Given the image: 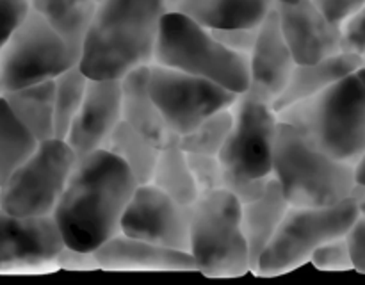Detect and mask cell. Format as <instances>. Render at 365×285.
<instances>
[{"mask_svg": "<svg viewBox=\"0 0 365 285\" xmlns=\"http://www.w3.org/2000/svg\"><path fill=\"white\" fill-rule=\"evenodd\" d=\"M127 164L98 148L77 157L53 217L66 248L95 253L121 232V217L138 187Z\"/></svg>", "mask_w": 365, "mask_h": 285, "instance_id": "6da1fadb", "label": "cell"}, {"mask_svg": "<svg viewBox=\"0 0 365 285\" xmlns=\"http://www.w3.org/2000/svg\"><path fill=\"white\" fill-rule=\"evenodd\" d=\"M168 0H103L82 43L78 66L89 78H123L155 61Z\"/></svg>", "mask_w": 365, "mask_h": 285, "instance_id": "7a4b0ae2", "label": "cell"}, {"mask_svg": "<svg viewBox=\"0 0 365 285\" xmlns=\"http://www.w3.org/2000/svg\"><path fill=\"white\" fill-rule=\"evenodd\" d=\"M314 146L344 162L356 164L365 153V86L348 75L316 96L278 110Z\"/></svg>", "mask_w": 365, "mask_h": 285, "instance_id": "3957f363", "label": "cell"}, {"mask_svg": "<svg viewBox=\"0 0 365 285\" xmlns=\"http://www.w3.org/2000/svg\"><path fill=\"white\" fill-rule=\"evenodd\" d=\"M273 178L292 207H327L351 198L355 164L314 146L294 127L280 121L274 141Z\"/></svg>", "mask_w": 365, "mask_h": 285, "instance_id": "277c9868", "label": "cell"}, {"mask_svg": "<svg viewBox=\"0 0 365 285\" xmlns=\"http://www.w3.org/2000/svg\"><path fill=\"white\" fill-rule=\"evenodd\" d=\"M153 63L207 78L237 95L250 88L248 57L228 50L209 28L177 11L164 14Z\"/></svg>", "mask_w": 365, "mask_h": 285, "instance_id": "5b68a950", "label": "cell"}, {"mask_svg": "<svg viewBox=\"0 0 365 285\" xmlns=\"http://www.w3.org/2000/svg\"><path fill=\"white\" fill-rule=\"evenodd\" d=\"M189 253L205 276H241L253 271L241 223V202L227 189L200 195L191 205Z\"/></svg>", "mask_w": 365, "mask_h": 285, "instance_id": "8992f818", "label": "cell"}, {"mask_svg": "<svg viewBox=\"0 0 365 285\" xmlns=\"http://www.w3.org/2000/svg\"><path fill=\"white\" fill-rule=\"evenodd\" d=\"M360 216L355 198L327 207H289L280 228L260 255L255 273L280 274L310 260L314 249L344 237Z\"/></svg>", "mask_w": 365, "mask_h": 285, "instance_id": "52a82bcc", "label": "cell"}, {"mask_svg": "<svg viewBox=\"0 0 365 285\" xmlns=\"http://www.w3.org/2000/svg\"><path fill=\"white\" fill-rule=\"evenodd\" d=\"M78 53L34 9L0 48V95L53 81L78 64Z\"/></svg>", "mask_w": 365, "mask_h": 285, "instance_id": "ba28073f", "label": "cell"}, {"mask_svg": "<svg viewBox=\"0 0 365 285\" xmlns=\"http://www.w3.org/2000/svg\"><path fill=\"white\" fill-rule=\"evenodd\" d=\"M77 160L66 139L41 141L31 157L0 185V207L14 216H48Z\"/></svg>", "mask_w": 365, "mask_h": 285, "instance_id": "9c48e42d", "label": "cell"}, {"mask_svg": "<svg viewBox=\"0 0 365 285\" xmlns=\"http://www.w3.org/2000/svg\"><path fill=\"white\" fill-rule=\"evenodd\" d=\"M234 123L220 152L223 167L246 178L273 177L274 141L280 120L273 103L250 93L232 105Z\"/></svg>", "mask_w": 365, "mask_h": 285, "instance_id": "30bf717a", "label": "cell"}, {"mask_svg": "<svg viewBox=\"0 0 365 285\" xmlns=\"http://www.w3.org/2000/svg\"><path fill=\"white\" fill-rule=\"evenodd\" d=\"M150 91L178 138L212 114L230 109L239 96L216 82L157 63L150 64Z\"/></svg>", "mask_w": 365, "mask_h": 285, "instance_id": "8fae6325", "label": "cell"}, {"mask_svg": "<svg viewBox=\"0 0 365 285\" xmlns=\"http://www.w3.org/2000/svg\"><path fill=\"white\" fill-rule=\"evenodd\" d=\"M191 207L146 182L139 184L121 217V234L189 252Z\"/></svg>", "mask_w": 365, "mask_h": 285, "instance_id": "7c38bea8", "label": "cell"}, {"mask_svg": "<svg viewBox=\"0 0 365 285\" xmlns=\"http://www.w3.org/2000/svg\"><path fill=\"white\" fill-rule=\"evenodd\" d=\"M64 248L53 214L14 216L0 207V271L53 262Z\"/></svg>", "mask_w": 365, "mask_h": 285, "instance_id": "4fadbf2b", "label": "cell"}, {"mask_svg": "<svg viewBox=\"0 0 365 285\" xmlns=\"http://www.w3.org/2000/svg\"><path fill=\"white\" fill-rule=\"evenodd\" d=\"M274 11L296 64L317 63L342 52L341 25L328 20L312 0L274 2Z\"/></svg>", "mask_w": 365, "mask_h": 285, "instance_id": "5bb4252c", "label": "cell"}, {"mask_svg": "<svg viewBox=\"0 0 365 285\" xmlns=\"http://www.w3.org/2000/svg\"><path fill=\"white\" fill-rule=\"evenodd\" d=\"M121 116L120 78H89L86 96L66 134L77 157L103 148Z\"/></svg>", "mask_w": 365, "mask_h": 285, "instance_id": "9a60e30c", "label": "cell"}, {"mask_svg": "<svg viewBox=\"0 0 365 285\" xmlns=\"http://www.w3.org/2000/svg\"><path fill=\"white\" fill-rule=\"evenodd\" d=\"M250 95L273 103L287 86L296 61L282 34L277 11H271L259 25L255 46L248 56Z\"/></svg>", "mask_w": 365, "mask_h": 285, "instance_id": "2e32d148", "label": "cell"}, {"mask_svg": "<svg viewBox=\"0 0 365 285\" xmlns=\"http://www.w3.org/2000/svg\"><path fill=\"white\" fill-rule=\"evenodd\" d=\"M96 266L103 269H135V271H196L191 253L166 246L152 244L148 241L114 235L93 253Z\"/></svg>", "mask_w": 365, "mask_h": 285, "instance_id": "e0dca14e", "label": "cell"}, {"mask_svg": "<svg viewBox=\"0 0 365 285\" xmlns=\"http://www.w3.org/2000/svg\"><path fill=\"white\" fill-rule=\"evenodd\" d=\"M120 81L123 120L159 148L178 141L150 91V64L128 71Z\"/></svg>", "mask_w": 365, "mask_h": 285, "instance_id": "ac0fdd59", "label": "cell"}, {"mask_svg": "<svg viewBox=\"0 0 365 285\" xmlns=\"http://www.w3.org/2000/svg\"><path fill=\"white\" fill-rule=\"evenodd\" d=\"M362 66L364 57L349 52H339L317 63L296 64L285 89L273 102L274 110L278 113L292 103L316 96L317 93L324 91L341 78L356 73Z\"/></svg>", "mask_w": 365, "mask_h": 285, "instance_id": "d6986e66", "label": "cell"}, {"mask_svg": "<svg viewBox=\"0 0 365 285\" xmlns=\"http://www.w3.org/2000/svg\"><path fill=\"white\" fill-rule=\"evenodd\" d=\"M274 0H168L177 11L207 28L259 27L273 11Z\"/></svg>", "mask_w": 365, "mask_h": 285, "instance_id": "ffe728a7", "label": "cell"}, {"mask_svg": "<svg viewBox=\"0 0 365 285\" xmlns=\"http://www.w3.org/2000/svg\"><path fill=\"white\" fill-rule=\"evenodd\" d=\"M289 207L291 203L287 202L280 184L273 177L267 182L262 196L241 205V223L252 253L253 271H257V262L280 228Z\"/></svg>", "mask_w": 365, "mask_h": 285, "instance_id": "44dd1931", "label": "cell"}, {"mask_svg": "<svg viewBox=\"0 0 365 285\" xmlns=\"http://www.w3.org/2000/svg\"><path fill=\"white\" fill-rule=\"evenodd\" d=\"M53 93V81H45L2 95L18 120L36 135L39 142L57 138Z\"/></svg>", "mask_w": 365, "mask_h": 285, "instance_id": "7402d4cb", "label": "cell"}, {"mask_svg": "<svg viewBox=\"0 0 365 285\" xmlns=\"http://www.w3.org/2000/svg\"><path fill=\"white\" fill-rule=\"evenodd\" d=\"M31 6L81 56L98 4L95 0H31Z\"/></svg>", "mask_w": 365, "mask_h": 285, "instance_id": "603a6c76", "label": "cell"}, {"mask_svg": "<svg viewBox=\"0 0 365 285\" xmlns=\"http://www.w3.org/2000/svg\"><path fill=\"white\" fill-rule=\"evenodd\" d=\"M150 182L184 205L191 207L200 198L198 185L187 162V153L180 148L178 141L160 148Z\"/></svg>", "mask_w": 365, "mask_h": 285, "instance_id": "cb8c5ba5", "label": "cell"}, {"mask_svg": "<svg viewBox=\"0 0 365 285\" xmlns=\"http://www.w3.org/2000/svg\"><path fill=\"white\" fill-rule=\"evenodd\" d=\"M103 148L109 150L110 153L120 157L127 164L128 170L134 173L138 184H146L152 180L153 167H155L160 148L145 135L139 134L125 120H121L116 128L110 132Z\"/></svg>", "mask_w": 365, "mask_h": 285, "instance_id": "d4e9b609", "label": "cell"}, {"mask_svg": "<svg viewBox=\"0 0 365 285\" xmlns=\"http://www.w3.org/2000/svg\"><path fill=\"white\" fill-rule=\"evenodd\" d=\"M38 145L36 135L18 120L9 103L0 95V185L34 153Z\"/></svg>", "mask_w": 365, "mask_h": 285, "instance_id": "484cf974", "label": "cell"}, {"mask_svg": "<svg viewBox=\"0 0 365 285\" xmlns=\"http://www.w3.org/2000/svg\"><path fill=\"white\" fill-rule=\"evenodd\" d=\"M89 77L81 70L78 64L68 68L66 71L53 78V86H56V135L64 139L66 138L70 125L73 118L77 116L78 109L82 105V100L86 96V89H88Z\"/></svg>", "mask_w": 365, "mask_h": 285, "instance_id": "4316f807", "label": "cell"}, {"mask_svg": "<svg viewBox=\"0 0 365 285\" xmlns=\"http://www.w3.org/2000/svg\"><path fill=\"white\" fill-rule=\"evenodd\" d=\"M234 114L230 109H223L203 120L198 127L178 138V145L185 153H205L220 155L225 141L232 130Z\"/></svg>", "mask_w": 365, "mask_h": 285, "instance_id": "83f0119b", "label": "cell"}, {"mask_svg": "<svg viewBox=\"0 0 365 285\" xmlns=\"http://www.w3.org/2000/svg\"><path fill=\"white\" fill-rule=\"evenodd\" d=\"M187 162L192 171L200 195L223 189L225 167L217 155H205V153H187Z\"/></svg>", "mask_w": 365, "mask_h": 285, "instance_id": "f1b7e54d", "label": "cell"}, {"mask_svg": "<svg viewBox=\"0 0 365 285\" xmlns=\"http://www.w3.org/2000/svg\"><path fill=\"white\" fill-rule=\"evenodd\" d=\"M310 260H312L314 266L324 271L353 269L351 252H349V244L346 235L344 237L331 239V241L321 244L319 248L314 249Z\"/></svg>", "mask_w": 365, "mask_h": 285, "instance_id": "f546056e", "label": "cell"}, {"mask_svg": "<svg viewBox=\"0 0 365 285\" xmlns=\"http://www.w3.org/2000/svg\"><path fill=\"white\" fill-rule=\"evenodd\" d=\"M221 45L228 50L248 57L255 46L259 27H228V28H209Z\"/></svg>", "mask_w": 365, "mask_h": 285, "instance_id": "4dcf8cb0", "label": "cell"}, {"mask_svg": "<svg viewBox=\"0 0 365 285\" xmlns=\"http://www.w3.org/2000/svg\"><path fill=\"white\" fill-rule=\"evenodd\" d=\"M31 0H0V48L31 13Z\"/></svg>", "mask_w": 365, "mask_h": 285, "instance_id": "1f68e13d", "label": "cell"}, {"mask_svg": "<svg viewBox=\"0 0 365 285\" xmlns=\"http://www.w3.org/2000/svg\"><path fill=\"white\" fill-rule=\"evenodd\" d=\"M269 178H246L225 170L223 189L232 192L242 205V203L253 202V200H257L259 196H262V192L266 191Z\"/></svg>", "mask_w": 365, "mask_h": 285, "instance_id": "d6a6232c", "label": "cell"}, {"mask_svg": "<svg viewBox=\"0 0 365 285\" xmlns=\"http://www.w3.org/2000/svg\"><path fill=\"white\" fill-rule=\"evenodd\" d=\"M342 52L365 56V4L341 25Z\"/></svg>", "mask_w": 365, "mask_h": 285, "instance_id": "836d02e7", "label": "cell"}, {"mask_svg": "<svg viewBox=\"0 0 365 285\" xmlns=\"http://www.w3.org/2000/svg\"><path fill=\"white\" fill-rule=\"evenodd\" d=\"M312 2L323 11L328 20L342 25L355 11L364 6L365 0H312Z\"/></svg>", "mask_w": 365, "mask_h": 285, "instance_id": "e575fe53", "label": "cell"}, {"mask_svg": "<svg viewBox=\"0 0 365 285\" xmlns=\"http://www.w3.org/2000/svg\"><path fill=\"white\" fill-rule=\"evenodd\" d=\"M346 239H348L349 252H351L353 269L365 273V216H362V214L353 223V227L349 228Z\"/></svg>", "mask_w": 365, "mask_h": 285, "instance_id": "d590c367", "label": "cell"}, {"mask_svg": "<svg viewBox=\"0 0 365 285\" xmlns=\"http://www.w3.org/2000/svg\"><path fill=\"white\" fill-rule=\"evenodd\" d=\"M353 198H355L356 205L362 216H365V184H356L355 191H353Z\"/></svg>", "mask_w": 365, "mask_h": 285, "instance_id": "8d00e7d4", "label": "cell"}, {"mask_svg": "<svg viewBox=\"0 0 365 285\" xmlns=\"http://www.w3.org/2000/svg\"><path fill=\"white\" fill-rule=\"evenodd\" d=\"M355 175H356V184H365V153L360 157L359 162L355 164Z\"/></svg>", "mask_w": 365, "mask_h": 285, "instance_id": "74e56055", "label": "cell"}, {"mask_svg": "<svg viewBox=\"0 0 365 285\" xmlns=\"http://www.w3.org/2000/svg\"><path fill=\"white\" fill-rule=\"evenodd\" d=\"M356 75H359V77H360V81H362V82H364V86H365V66L360 68V70L356 71Z\"/></svg>", "mask_w": 365, "mask_h": 285, "instance_id": "f35d334b", "label": "cell"}, {"mask_svg": "<svg viewBox=\"0 0 365 285\" xmlns=\"http://www.w3.org/2000/svg\"><path fill=\"white\" fill-rule=\"evenodd\" d=\"M274 2H298V0H274Z\"/></svg>", "mask_w": 365, "mask_h": 285, "instance_id": "ab89813d", "label": "cell"}, {"mask_svg": "<svg viewBox=\"0 0 365 285\" xmlns=\"http://www.w3.org/2000/svg\"><path fill=\"white\" fill-rule=\"evenodd\" d=\"M95 2H96V4H100V2H103V0H95Z\"/></svg>", "mask_w": 365, "mask_h": 285, "instance_id": "60d3db41", "label": "cell"}, {"mask_svg": "<svg viewBox=\"0 0 365 285\" xmlns=\"http://www.w3.org/2000/svg\"><path fill=\"white\" fill-rule=\"evenodd\" d=\"M364 66H365V56H364Z\"/></svg>", "mask_w": 365, "mask_h": 285, "instance_id": "b9f144b4", "label": "cell"}]
</instances>
